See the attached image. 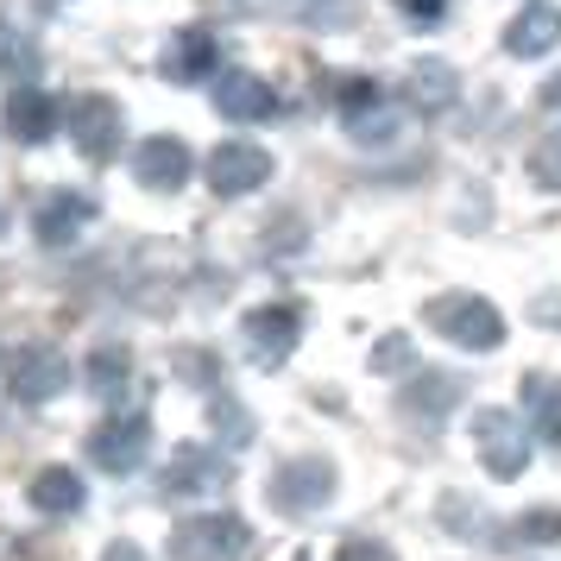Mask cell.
Here are the masks:
<instances>
[{
	"instance_id": "cell-1",
	"label": "cell",
	"mask_w": 561,
	"mask_h": 561,
	"mask_svg": "<svg viewBox=\"0 0 561 561\" xmlns=\"http://www.w3.org/2000/svg\"><path fill=\"white\" fill-rule=\"evenodd\" d=\"M430 329L448 334L455 347H467V354H492L499 341H505V316L485 304V297H435L430 304Z\"/></svg>"
},
{
	"instance_id": "cell-2",
	"label": "cell",
	"mask_w": 561,
	"mask_h": 561,
	"mask_svg": "<svg viewBox=\"0 0 561 561\" xmlns=\"http://www.w3.org/2000/svg\"><path fill=\"white\" fill-rule=\"evenodd\" d=\"M473 442H480V460L492 480H517L530 467V442H524V423L511 410H473Z\"/></svg>"
},
{
	"instance_id": "cell-3",
	"label": "cell",
	"mask_w": 561,
	"mask_h": 561,
	"mask_svg": "<svg viewBox=\"0 0 561 561\" xmlns=\"http://www.w3.org/2000/svg\"><path fill=\"white\" fill-rule=\"evenodd\" d=\"M152 455V423L146 416H107L102 430L89 435V460L107 473H139Z\"/></svg>"
},
{
	"instance_id": "cell-4",
	"label": "cell",
	"mask_w": 561,
	"mask_h": 561,
	"mask_svg": "<svg viewBox=\"0 0 561 561\" xmlns=\"http://www.w3.org/2000/svg\"><path fill=\"white\" fill-rule=\"evenodd\" d=\"M64 121H70V139H77L82 158L107 164V158L121 152V102H107V95H82V102L64 107Z\"/></svg>"
},
{
	"instance_id": "cell-5",
	"label": "cell",
	"mask_w": 561,
	"mask_h": 561,
	"mask_svg": "<svg viewBox=\"0 0 561 561\" xmlns=\"http://www.w3.org/2000/svg\"><path fill=\"white\" fill-rule=\"evenodd\" d=\"M265 492H272V505H278V511L304 517V511H316L334 492V467H329V460H284Z\"/></svg>"
},
{
	"instance_id": "cell-6",
	"label": "cell",
	"mask_w": 561,
	"mask_h": 561,
	"mask_svg": "<svg viewBox=\"0 0 561 561\" xmlns=\"http://www.w3.org/2000/svg\"><path fill=\"white\" fill-rule=\"evenodd\" d=\"M297 334H304L297 304H265L247 316V347H253L259 366H284V359L297 354Z\"/></svg>"
},
{
	"instance_id": "cell-7",
	"label": "cell",
	"mask_w": 561,
	"mask_h": 561,
	"mask_svg": "<svg viewBox=\"0 0 561 561\" xmlns=\"http://www.w3.org/2000/svg\"><path fill=\"white\" fill-rule=\"evenodd\" d=\"M265 178H272V152H259L247 139H233V146H221L208 158V190L215 196H253Z\"/></svg>"
},
{
	"instance_id": "cell-8",
	"label": "cell",
	"mask_w": 561,
	"mask_h": 561,
	"mask_svg": "<svg viewBox=\"0 0 561 561\" xmlns=\"http://www.w3.org/2000/svg\"><path fill=\"white\" fill-rule=\"evenodd\" d=\"M233 549H247V530L233 517H196L171 536V556L178 561H228Z\"/></svg>"
},
{
	"instance_id": "cell-9",
	"label": "cell",
	"mask_w": 561,
	"mask_h": 561,
	"mask_svg": "<svg viewBox=\"0 0 561 561\" xmlns=\"http://www.w3.org/2000/svg\"><path fill=\"white\" fill-rule=\"evenodd\" d=\"M215 107H221L228 121H272V114H278V95H272V82L253 77V70H221V77H215Z\"/></svg>"
},
{
	"instance_id": "cell-10",
	"label": "cell",
	"mask_w": 561,
	"mask_h": 561,
	"mask_svg": "<svg viewBox=\"0 0 561 561\" xmlns=\"http://www.w3.org/2000/svg\"><path fill=\"white\" fill-rule=\"evenodd\" d=\"M133 178L146 190H183L190 183V146L171 139V133H152L139 152H133Z\"/></svg>"
},
{
	"instance_id": "cell-11",
	"label": "cell",
	"mask_w": 561,
	"mask_h": 561,
	"mask_svg": "<svg viewBox=\"0 0 561 561\" xmlns=\"http://www.w3.org/2000/svg\"><path fill=\"white\" fill-rule=\"evenodd\" d=\"M70 385V359L57 354H20V366H13V379H7V391H13V404H51L57 391Z\"/></svg>"
},
{
	"instance_id": "cell-12",
	"label": "cell",
	"mask_w": 561,
	"mask_h": 561,
	"mask_svg": "<svg viewBox=\"0 0 561 561\" xmlns=\"http://www.w3.org/2000/svg\"><path fill=\"white\" fill-rule=\"evenodd\" d=\"M561 45V7L556 0H530L517 20L505 26V51L511 57H542Z\"/></svg>"
},
{
	"instance_id": "cell-13",
	"label": "cell",
	"mask_w": 561,
	"mask_h": 561,
	"mask_svg": "<svg viewBox=\"0 0 561 561\" xmlns=\"http://www.w3.org/2000/svg\"><path fill=\"white\" fill-rule=\"evenodd\" d=\"M215 32L208 26H190V32H178V38H171V45H164V57H158V70H164V77L171 82H203L208 70H215Z\"/></svg>"
},
{
	"instance_id": "cell-14",
	"label": "cell",
	"mask_w": 561,
	"mask_h": 561,
	"mask_svg": "<svg viewBox=\"0 0 561 561\" xmlns=\"http://www.w3.org/2000/svg\"><path fill=\"white\" fill-rule=\"evenodd\" d=\"M89 221H95V203H89V196H77V190H57L51 203L38 208V221H32V228H38V240H45V247H70Z\"/></svg>"
},
{
	"instance_id": "cell-15",
	"label": "cell",
	"mask_w": 561,
	"mask_h": 561,
	"mask_svg": "<svg viewBox=\"0 0 561 561\" xmlns=\"http://www.w3.org/2000/svg\"><path fill=\"white\" fill-rule=\"evenodd\" d=\"M221 480H228V467H221L215 455H203V448H178L171 467H164V492H178V499H190V492H215Z\"/></svg>"
},
{
	"instance_id": "cell-16",
	"label": "cell",
	"mask_w": 561,
	"mask_h": 561,
	"mask_svg": "<svg viewBox=\"0 0 561 561\" xmlns=\"http://www.w3.org/2000/svg\"><path fill=\"white\" fill-rule=\"evenodd\" d=\"M26 499H32V511H45V517H70V511H82L89 492H82V480L70 467H45V473H32Z\"/></svg>"
},
{
	"instance_id": "cell-17",
	"label": "cell",
	"mask_w": 561,
	"mask_h": 561,
	"mask_svg": "<svg viewBox=\"0 0 561 561\" xmlns=\"http://www.w3.org/2000/svg\"><path fill=\"white\" fill-rule=\"evenodd\" d=\"M7 133H13V139H26V146L51 139V133H57V107L45 102L38 89H13V95H7Z\"/></svg>"
},
{
	"instance_id": "cell-18",
	"label": "cell",
	"mask_w": 561,
	"mask_h": 561,
	"mask_svg": "<svg viewBox=\"0 0 561 561\" xmlns=\"http://www.w3.org/2000/svg\"><path fill=\"white\" fill-rule=\"evenodd\" d=\"M460 82L448 64H416L404 77V107H423V114H442V107H455Z\"/></svg>"
},
{
	"instance_id": "cell-19",
	"label": "cell",
	"mask_w": 561,
	"mask_h": 561,
	"mask_svg": "<svg viewBox=\"0 0 561 561\" xmlns=\"http://www.w3.org/2000/svg\"><path fill=\"white\" fill-rule=\"evenodd\" d=\"M460 404V385L455 379H442V373H430V379H416L404 391V410L410 416H442V410H455Z\"/></svg>"
},
{
	"instance_id": "cell-20",
	"label": "cell",
	"mask_w": 561,
	"mask_h": 561,
	"mask_svg": "<svg viewBox=\"0 0 561 561\" xmlns=\"http://www.w3.org/2000/svg\"><path fill=\"white\" fill-rule=\"evenodd\" d=\"M524 398H530V416H536V430H542V442L561 455V385H549V379H530L524 385Z\"/></svg>"
},
{
	"instance_id": "cell-21",
	"label": "cell",
	"mask_w": 561,
	"mask_h": 561,
	"mask_svg": "<svg viewBox=\"0 0 561 561\" xmlns=\"http://www.w3.org/2000/svg\"><path fill=\"white\" fill-rule=\"evenodd\" d=\"M127 373H133V359H127V347H102V354L89 359V385L102 391V398H114L121 385H127Z\"/></svg>"
},
{
	"instance_id": "cell-22",
	"label": "cell",
	"mask_w": 561,
	"mask_h": 561,
	"mask_svg": "<svg viewBox=\"0 0 561 561\" xmlns=\"http://www.w3.org/2000/svg\"><path fill=\"white\" fill-rule=\"evenodd\" d=\"M391 127H398V114H391L385 102H373V107H359V114H347V133H354L359 146H366V139H391Z\"/></svg>"
},
{
	"instance_id": "cell-23",
	"label": "cell",
	"mask_w": 561,
	"mask_h": 561,
	"mask_svg": "<svg viewBox=\"0 0 561 561\" xmlns=\"http://www.w3.org/2000/svg\"><path fill=\"white\" fill-rule=\"evenodd\" d=\"M530 178L542 183V190H561V133L536 139V152H530Z\"/></svg>"
},
{
	"instance_id": "cell-24",
	"label": "cell",
	"mask_w": 561,
	"mask_h": 561,
	"mask_svg": "<svg viewBox=\"0 0 561 561\" xmlns=\"http://www.w3.org/2000/svg\"><path fill=\"white\" fill-rule=\"evenodd\" d=\"M334 102H341V114H359V107H373V102H379V82L347 77L341 89H334Z\"/></svg>"
},
{
	"instance_id": "cell-25",
	"label": "cell",
	"mask_w": 561,
	"mask_h": 561,
	"mask_svg": "<svg viewBox=\"0 0 561 561\" xmlns=\"http://www.w3.org/2000/svg\"><path fill=\"white\" fill-rule=\"evenodd\" d=\"M398 13H404L410 26H442L448 20V0H391Z\"/></svg>"
},
{
	"instance_id": "cell-26",
	"label": "cell",
	"mask_w": 561,
	"mask_h": 561,
	"mask_svg": "<svg viewBox=\"0 0 561 561\" xmlns=\"http://www.w3.org/2000/svg\"><path fill=\"white\" fill-rule=\"evenodd\" d=\"M404 359H410V341H404V334H385L379 347H373V366H379V373H398Z\"/></svg>"
},
{
	"instance_id": "cell-27",
	"label": "cell",
	"mask_w": 561,
	"mask_h": 561,
	"mask_svg": "<svg viewBox=\"0 0 561 561\" xmlns=\"http://www.w3.org/2000/svg\"><path fill=\"white\" fill-rule=\"evenodd\" d=\"M334 561H398L385 542H373V536H354V542H341V556Z\"/></svg>"
},
{
	"instance_id": "cell-28",
	"label": "cell",
	"mask_w": 561,
	"mask_h": 561,
	"mask_svg": "<svg viewBox=\"0 0 561 561\" xmlns=\"http://www.w3.org/2000/svg\"><path fill=\"white\" fill-rule=\"evenodd\" d=\"M221 423H228V442H247V430H253V423L240 416V404H215V430H221Z\"/></svg>"
},
{
	"instance_id": "cell-29",
	"label": "cell",
	"mask_w": 561,
	"mask_h": 561,
	"mask_svg": "<svg viewBox=\"0 0 561 561\" xmlns=\"http://www.w3.org/2000/svg\"><path fill=\"white\" fill-rule=\"evenodd\" d=\"M524 536L530 542H549V536H561V517H524Z\"/></svg>"
},
{
	"instance_id": "cell-30",
	"label": "cell",
	"mask_w": 561,
	"mask_h": 561,
	"mask_svg": "<svg viewBox=\"0 0 561 561\" xmlns=\"http://www.w3.org/2000/svg\"><path fill=\"white\" fill-rule=\"evenodd\" d=\"M102 561H146V556H139V549H133V542H114V549H107Z\"/></svg>"
},
{
	"instance_id": "cell-31",
	"label": "cell",
	"mask_w": 561,
	"mask_h": 561,
	"mask_svg": "<svg viewBox=\"0 0 561 561\" xmlns=\"http://www.w3.org/2000/svg\"><path fill=\"white\" fill-rule=\"evenodd\" d=\"M542 102H549V107H561V77L549 82V89H542Z\"/></svg>"
}]
</instances>
